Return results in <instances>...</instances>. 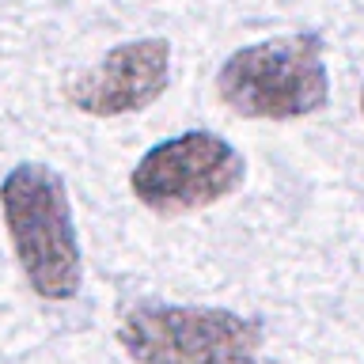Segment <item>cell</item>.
I'll return each mask as SVG.
<instances>
[{
  "label": "cell",
  "mask_w": 364,
  "mask_h": 364,
  "mask_svg": "<svg viewBox=\"0 0 364 364\" xmlns=\"http://www.w3.org/2000/svg\"><path fill=\"white\" fill-rule=\"evenodd\" d=\"M171 80V42L167 38H133L91 65L68 84V99L91 118L136 114L167 91Z\"/></svg>",
  "instance_id": "obj_5"
},
{
  "label": "cell",
  "mask_w": 364,
  "mask_h": 364,
  "mask_svg": "<svg viewBox=\"0 0 364 364\" xmlns=\"http://www.w3.org/2000/svg\"><path fill=\"white\" fill-rule=\"evenodd\" d=\"M8 239L42 300H73L84 284V255L68 205V186L53 167L19 164L0 182Z\"/></svg>",
  "instance_id": "obj_1"
},
{
  "label": "cell",
  "mask_w": 364,
  "mask_h": 364,
  "mask_svg": "<svg viewBox=\"0 0 364 364\" xmlns=\"http://www.w3.org/2000/svg\"><path fill=\"white\" fill-rule=\"evenodd\" d=\"M118 346L136 364H281L255 318L201 304H133L118 318Z\"/></svg>",
  "instance_id": "obj_3"
},
{
  "label": "cell",
  "mask_w": 364,
  "mask_h": 364,
  "mask_svg": "<svg viewBox=\"0 0 364 364\" xmlns=\"http://www.w3.org/2000/svg\"><path fill=\"white\" fill-rule=\"evenodd\" d=\"M360 114H364V87H360Z\"/></svg>",
  "instance_id": "obj_6"
},
{
  "label": "cell",
  "mask_w": 364,
  "mask_h": 364,
  "mask_svg": "<svg viewBox=\"0 0 364 364\" xmlns=\"http://www.w3.org/2000/svg\"><path fill=\"white\" fill-rule=\"evenodd\" d=\"M216 95L239 118L292 122L323 110L330 73L318 34H281L235 50L216 73Z\"/></svg>",
  "instance_id": "obj_2"
},
{
  "label": "cell",
  "mask_w": 364,
  "mask_h": 364,
  "mask_svg": "<svg viewBox=\"0 0 364 364\" xmlns=\"http://www.w3.org/2000/svg\"><path fill=\"white\" fill-rule=\"evenodd\" d=\"M247 178V164L232 141L213 129H190L152 144L136 159L129 186L144 209L159 216L198 213L235 193Z\"/></svg>",
  "instance_id": "obj_4"
}]
</instances>
